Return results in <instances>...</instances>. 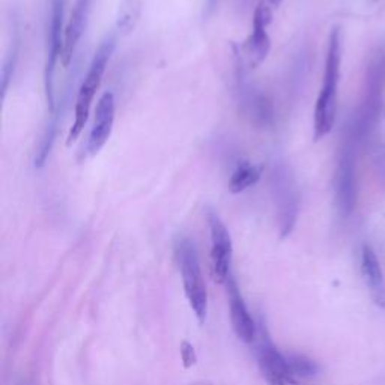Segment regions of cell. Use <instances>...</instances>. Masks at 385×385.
<instances>
[{
  "label": "cell",
  "instance_id": "obj_1",
  "mask_svg": "<svg viewBox=\"0 0 385 385\" xmlns=\"http://www.w3.org/2000/svg\"><path fill=\"white\" fill-rule=\"evenodd\" d=\"M342 65V32L340 27H333L328 38L327 57H325L322 87L316 100L313 116V139L318 142L328 136L335 124L337 115V92Z\"/></svg>",
  "mask_w": 385,
  "mask_h": 385
},
{
  "label": "cell",
  "instance_id": "obj_2",
  "mask_svg": "<svg viewBox=\"0 0 385 385\" xmlns=\"http://www.w3.org/2000/svg\"><path fill=\"white\" fill-rule=\"evenodd\" d=\"M385 87V57L382 50L375 48L369 55L364 70L363 95L357 116L351 125L355 139L360 142L369 139L379 121L382 94Z\"/></svg>",
  "mask_w": 385,
  "mask_h": 385
},
{
  "label": "cell",
  "instance_id": "obj_3",
  "mask_svg": "<svg viewBox=\"0 0 385 385\" xmlns=\"http://www.w3.org/2000/svg\"><path fill=\"white\" fill-rule=\"evenodd\" d=\"M115 47H116L115 36H107L100 44V47H98V50L92 59V64L89 66L87 74L85 75V80L80 85V89H78L75 107H74V122L70 133H68V139H66L68 146H71L85 130V125L87 124V119H89V113H91V107L94 103L95 94L101 86L103 75L106 73L107 64L113 55Z\"/></svg>",
  "mask_w": 385,
  "mask_h": 385
},
{
  "label": "cell",
  "instance_id": "obj_4",
  "mask_svg": "<svg viewBox=\"0 0 385 385\" xmlns=\"http://www.w3.org/2000/svg\"><path fill=\"white\" fill-rule=\"evenodd\" d=\"M270 187L282 238L289 236L300 214V190L291 166L275 161L270 172Z\"/></svg>",
  "mask_w": 385,
  "mask_h": 385
},
{
  "label": "cell",
  "instance_id": "obj_5",
  "mask_svg": "<svg viewBox=\"0 0 385 385\" xmlns=\"http://www.w3.org/2000/svg\"><path fill=\"white\" fill-rule=\"evenodd\" d=\"M357 143L358 140L349 128L334 175L335 208L342 217H349L357 205Z\"/></svg>",
  "mask_w": 385,
  "mask_h": 385
},
{
  "label": "cell",
  "instance_id": "obj_6",
  "mask_svg": "<svg viewBox=\"0 0 385 385\" xmlns=\"http://www.w3.org/2000/svg\"><path fill=\"white\" fill-rule=\"evenodd\" d=\"M176 258L181 268L185 297L197 319L203 322L208 312V293L194 244L190 240L181 238L176 244Z\"/></svg>",
  "mask_w": 385,
  "mask_h": 385
},
{
  "label": "cell",
  "instance_id": "obj_7",
  "mask_svg": "<svg viewBox=\"0 0 385 385\" xmlns=\"http://www.w3.org/2000/svg\"><path fill=\"white\" fill-rule=\"evenodd\" d=\"M65 0H52L50 23L47 35V59H45V98L50 112L56 110L55 73L59 59H62L65 44Z\"/></svg>",
  "mask_w": 385,
  "mask_h": 385
},
{
  "label": "cell",
  "instance_id": "obj_8",
  "mask_svg": "<svg viewBox=\"0 0 385 385\" xmlns=\"http://www.w3.org/2000/svg\"><path fill=\"white\" fill-rule=\"evenodd\" d=\"M273 22V8L262 0L258 3L253 14L252 23V34L247 38V41L242 47V53L245 57V64L250 70L258 68L271 50V38L268 35V26Z\"/></svg>",
  "mask_w": 385,
  "mask_h": 385
},
{
  "label": "cell",
  "instance_id": "obj_9",
  "mask_svg": "<svg viewBox=\"0 0 385 385\" xmlns=\"http://www.w3.org/2000/svg\"><path fill=\"white\" fill-rule=\"evenodd\" d=\"M211 233V263L214 279L219 283H226L231 277L232 263V238L226 224L215 211L206 212Z\"/></svg>",
  "mask_w": 385,
  "mask_h": 385
},
{
  "label": "cell",
  "instance_id": "obj_10",
  "mask_svg": "<svg viewBox=\"0 0 385 385\" xmlns=\"http://www.w3.org/2000/svg\"><path fill=\"white\" fill-rule=\"evenodd\" d=\"M259 366L268 385H298L288 358L274 344L263 339L259 348Z\"/></svg>",
  "mask_w": 385,
  "mask_h": 385
},
{
  "label": "cell",
  "instance_id": "obj_11",
  "mask_svg": "<svg viewBox=\"0 0 385 385\" xmlns=\"http://www.w3.org/2000/svg\"><path fill=\"white\" fill-rule=\"evenodd\" d=\"M115 124V95L104 92L95 108V121L87 140V151L91 155H96L107 143L112 134Z\"/></svg>",
  "mask_w": 385,
  "mask_h": 385
},
{
  "label": "cell",
  "instance_id": "obj_12",
  "mask_svg": "<svg viewBox=\"0 0 385 385\" xmlns=\"http://www.w3.org/2000/svg\"><path fill=\"white\" fill-rule=\"evenodd\" d=\"M94 5V0H75V5L73 8V13L70 20L66 23L65 29V44H64V53H62V65L68 66L73 61V56L75 53V48L78 45V41L85 32L89 14Z\"/></svg>",
  "mask_w": 385,
  "mask_h": 385
},
{
  "label": "cell",
  "instance_id": "obj_13",
  "mask_svg": "<svg viewBox=\"0 0 385 385\" xmlns=\"http://www.w3.org/2000/svg\"><path fill=\"white\" fill-rule=\"evenodd\" d=\"M226 283H228V288H229L232 327L236 335H238L242 342L252 343L256 339V334H258V331H256V324L250 316L249 309H247V305L238 291V286H236V282L232 275Z\"/></svg>",
  "mask_w": 385,
  "mask_h": 385
},
{
  "label": "cell",
  "instance_id": "obj_14",
  "mask_svg": "<svg viewBox=\"0 0 385 385\" xmlns=\"http://www.w3.org/2000/svg\"><path fill=\"white\" fill-rule=\"evenodd\" d=\"M240 92L242 95V110L252 124L259 128H271L275 121V112L270 98L249 91L242 83H240Z\"/></svg>",
  "mask_w": 385,
  "mask_h": 385
},
{
  "label": "cell",
  "instance_id": "obj_15",
  "mask_svg": "<svg viewBox=\"0 0 385 385\" xmlns=\"http://www.w3.org/2000/svg\"><path fill=\"white\" fill-rule=\"evenodd\" d=\"M361 271L369 286V292L373 303L378 307H385V279L377 253L370 245H363L361 249Z\"/></svg>",
  "mask_w": 385,
  "mask_h": 385
},
{
  "label": "cell",
  "instance_id": "obj_16",
  "mask_svg": "<svg viewBox=\"0 0 385 385\" xmlns=\"http://www.w3.org/2000/svg\"><path fill=\"white\" fill-rule=\"evenodd\" d=\"M262 176V167L254 166L249 161H240L231 175L228 189L232 194H240L258 184Z\"/></svg>",
  "mask_w": 385,
  "mask_h": 385
},
{
  "label": "cell",
  "instance_id": "obj_17",
  "mask_svg": "<svg viewBox=\"0 0 385 385\" xmlns=\"http://www.w3.org/2000/svg\"><path fill=\"white\" fill-rule=\"evenodd\" d=\"M145 0H121L119 9H117L116 27L124 35L131 34L137 23H139Z\"/></svg>",
  "mask_w": 385,
  "mask_h": 385
},
{
  "label": "cell",
  "instance_id": "obj_18",
  "mask_svg": "<svg viewBox=\"0 0 385 385\" xmlns=\"http://www.w3.org/2000/svg\"><path fill=\"white\" fill-rule=\"evenodd\" d=\"M286 358H288L289 368L293 372L295 377H303V378H312L314 377L316 373H318L319 368L316 366V363L312 361L310 358L304 357V355H298V354H291L286 355Z\"/></svg>",
  "mask_w": 385,
  "mask_h": 385
},
{
  "label": "cell",
  "instance_id": "obj_19",
  "mask_svg": "<svg viewBox=\"0 0 385 385\" xmlns=\"http://www.w3.org/2000/svg\"><path fill=\"white\" fill-rule=\"evenodd\" d=\"M18 45H20L18 38H14V41H13L11 47H9V52H8V55L5 57V62H3V68H2V96L3 98L6 95L9 82H11L14 70H15V65H17Z\"/></svg>",
  "mask_w": 385,
  "mask_h": 385
},
{
  "label": "cell",
  "instance_id": "obj_20",
  "mask_svg": "<svg viewBox=\"0 0 385 385\" xmlns=\"http://www.w3.org/2000/svg\"><path fill=\"white\" fill-rule=\"evenodd\" d=\"M181 357H182V361H184V366L189 369L191 368L193 364H196V352H194V348L193 344H190L189 342H182L181 344Z\"/></svg>",
  "mask_w": 385,
  "mask_h": 385
},
{
  "label": "cell",
  "instance_id": "obj_21",
  "mask_svg": "<svg viewBox=\"0 0 385 385\" xmlns=\"http://www.w3.org/2000/svg\"><path fill=\"white\" fill-rule=\"evenodd\" d=\"M266 3H268L271 8H279L282 5L283 0H265Z\"/></svg>",
  "mask_w": 385,
  "mask_h": 385
},
{
  "label": "cell",
  "instance_id": "obj_22",
  "mask_svg": "<svg viewBox=\"0 0 385 385\" xmlns=\"http://www.w3.org/2000/svg\"><path fill=\"white\" fill-rule=\"evenodd\" d=\"M215 3H217V0H208V5H210V8H214V6H215Z\"/></svg>",
  "mask_w": 385,
  "mask_h": 385
}]
</instances>
